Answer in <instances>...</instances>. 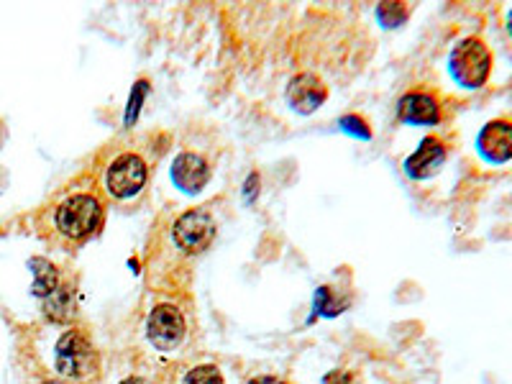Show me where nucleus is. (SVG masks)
Wrapping results in <instances>:
<instances>
[{
    "label": "nucleus",
    "instance_id": "1a4fd4ad",
    "mask_svg": "<svg viewBox=\"0 0 512 384\" xmlns=\"http://www.w3.org/2000/svg\"><path fill=\"white\" fill-rule=\"evenodd\" d=\"M448 159V144L441 139V136H425L420 141V146L405 162V172H408L413 180H428L438 172V169L446 164Z\"/></svg>",
    "mask_w": 512,
    "mask_h": 384
},
{
    "label": "nucleus",
    "instance_id": "dca6fc26",
    "mask_svg": "<svg viewBox=\"0 0 512 384\" xmlns=\"http://www.w3.org/2000/svg\"><path fill=\"white\" fill-rule=\"evenodd\" d=\"M341 126H344L346 131H351V134L364 136V139H369V136H372V131H369V128H367V123L361 121L359 116H346L344 121H341Z\"/></svg>",
    "mask_w": 512,
    "mask_h": 384
},
{
    "label": "nucleus",
    "instance_id": "a211bd4d",
    "mask_svg": "<svg viewBox=\"0 0 512 384\" xmlns=\"http://www.w3.org/2000/svg\"><path fill=\"white\" fill-rule=\"evenodd\" d=\"M331 379H333V382H338V384H354V379H351V374H346V372L331 374Z\"/></svg>",
    "mask_w": 512,
    "mask_h": 384
},
{
    "label": "nucleus",
    "instance_id": "6ab92c4d",
    "mask_svg": "<svg viewBox=\"0 0 512 384\" xmlns=\"http://www.w3.org/2000/svg\"><path fill=\"white\" fill-rule=\"evenodd\" d=\"M121 384H146V382L141 377H128V379H123Z\"/></svg>",
    "mask_w": 512,
    "mask_h": 384
},
{
    "label": "nucleus",
    "instance_id": "4468645a",
    "mask_svg": "<svg viewBox=\"0 0 512 384\" xmlns=\"http://www.w3.org/2000/svg\"><path fill=\"white\" fill-rule=\"evenodd\" d=\"M185 384H223V374L213 364H203L187 372Z\"/></svg>",
    "mask_w": 512,
    "mask_h": 384
},
{
    "label": "nucleus",
    "instance_id": "7ed1b4c3",
    "mask_svg": "<svg viewBox=\"0 0 512 384\" xmlns=\"http://www.w3.org/2000/svg\"><path fill=\"white\" fill-rule=\"evenodd\" d=\"M54 364H57V372L62 377L82 382V379L93 377L98 372V351L82 331H67L59 338Z\"/></svg>",
    "mask_w": 512,
    "mask_h": 384
},
{
    "label": "nucleus",
    "instance_id": "423d86ee",
    "mask_svg": "<svg viewBox=\"0 0 512 384\" xmlns=\"http://www.w3.org/2000/svg\"><path fill=\"white\" fill-rule=\"evenodd\" d=\"M146 336L157 349H177L185 341V318L175 305H157L146 320Z\"/></svg>",
    "mask_w": 512,
    "mask_h": 384
},
{
    "label": "nucleus",
    "instance_id": "f257e3e1",
    "mask_svg": "<svg viewBox=\"0 0 512 384\" xmlns=\"http://www.w3.org/2000/svg\"><path fill=\"white\" fill-rule=\"evenodd\" d=\"M495 67V54L482 36H464L448 57L451 77L466 90H479L487 85Z\"/></svg>",
    "mask_w": 512,
    "mask_h": 384
},
{
    "label": "nucleus",
    "instance_id": "6e6552de",
    "mask_svg": "<svg viewBox=\"0 0 512 384\" xmlns=\"http://www.w3.org/2000/svg\"><path fill=\"white\" fill-rule=\"evenodd\" d=\"M477 149L484 162L507 164L512 162V121L510 118H492L484 123L477 136Z\"/></svg>",
    "mask_w": 512,
    "mask_h": 384
},
{
    "label": "nucleus",
    "instance_id": "f03ea898",
    "mask_svg": "<svg viewBox=\"0 0 512 384\" xmlns=\"http://www.w3.org/2000/svg\"><path fill=\"white\" fill-rule=\"evenodd\" d=\"M54 221H57L59 233L70 241L88 239L103 221V203L88 192H77L59 203Z\"/></svg>",
    "mask_w": 512,
    "mask_h": 384
},
{
    "label": "nucleus",
    "instance_id": "2eb2a0df",
    "mask_svg": "<svg viewBox=\"0 0 512 384\" xmlns=\"http://www.w3.org/2000/svg\"><path fill=\"white\" fill-rule=\"evenodd\" d=\"M379 18L387 26H397L405 18V8L400 3H384V6H379Z\"/></svg>",
    "mask_w": 512,
    "mask_h": 384
},
{
    "label": "nucleus",
    "instance_id": "ddd939ff",
    "mask_svg": "<svg viewBox=\"0 0 512 384\" xmlns=\"http://www.w3.org/2000/svg\"><path fill=\"white\" fill-rule=\"evenodd\" d=\"M29 264H31V272H34V287H31V290H34L36 297L47 300V297L59 287L57 267H54L52 262H47V259H41V256L31 259Z\"/></svg>",
    "mask_w": 512,
    "mask_h": 384
},
{
    "label": "nucleus",
    "instance_id": "9d476101",
    "mask_svg": "<svg viewBox=\"0 0 512 384\" xmlns=\"http://www.w3.org/2000/svg\"><path fill=\"white\" fill-rule=\"evenodd\" d=\"M328 90L318 75L313 72H300L287 85V103L295 108L297 113H313L318 105L326 103Z\"/></svg>",
    "mask_w": 512,
    "mask_h": 384
},
{
    "label": "nucleus",
    "instance_id": "9b49d317",
    "mask_svg": "<svg viewBox=\"0 0 512 384\" xmlns=\"http://www.w3.org/2000/svg\"><path fill=\"white\" fill-rule=\"evenodd\" d=\"M172 180L185 192H200L210 180V167L200 154L185 152L172 164Z\"/></svg>",
    "mask_w": 512,
    "mask_h": 384
},
{
    "label": "nucleus",
    "instance_id": "20e7f679",
    "mask_svg": "<svg viewBox=\"0 0 512 384\" xmlns=\"http://www.w3.org/2000/svg\"><path fill=\"white\" fill-rule=\"evenodd\" d=\"M172 236L185 254H200L216 239V221L205 210H187L175 221Z\"/></svg>",
    "mask_w": 512,
    "mask_h": 384
},
{
    "label": "nucleus",
    "instance_id": "412c9836",
    "mask_svg": "<svg viewBox=\"0 0 512 384\" xmlns=\"http://www.w3.org/2000/svg\"><path fill=\"white\" fill-rule=\"evenodd\" d=\"M41 384H64V382H57V379H47V382H41Z\"/></svg>",
    "mask_w": 512,
    "mask_h": 384
},
{
    "label": "nucleus",
    "instance_id": "f8f14e48",
    "mask_svg": "<svg viewBox=\"0 0 512 384\" xmlns=\"http://www.w3.org/2000/svg\"><path fill=\"white\" fill-rule=\"evenodd\" d=\"M77 303H75V292L72 287L67 285H59L52 295L44 300V313H47L49 320L54 323H64V320H70L75 315Z\"/></svg>",
    "mask_w": 512,
    "mask_h": 384
},
{
    "label": "nucleus",
    "instance_id": "0eeeda50",
    "mask_svg": "<svg viewBox=\"0 0 512 384\" xmlns=\"http://www.w3.org/2000/svg\"><path fill=\"white\" fill-rule=\"evenodd\" d=\"M397 116L400 121L415 123V126H436L443 118L441 98L428 88L410 90L397 103Z\"/></svg>",
    "mask_w": 512,
    "mask_h": 384
},
{
    "label": "nucleus",
    "instance_id": "f3484780",
    "mask_svg": "<svg viewBox=\"0 0 512 384\" xmlns=\"http://www.w3.org/2000/svg\"><path fill=\"white\" fill-rule=\"evenodd\" d=\"M249 384H287L285 379H277V377H254Z\"/></svg>",
    "mask_w": 512,
    "mask_h": 384
},
{
    "label": "nucleus",
    "instance_id": "aec40b11",
    "mask_svg": "<svg viewBox=\"0 0 512 384\" xmlns=\"http://www.w3.org/2000/svg\"><path fill=\"white\" fill-rule=\"evenodd\" d=\"M507 31H510V36H512V8H510V13H507Z\"/></svg>",
    "mask_w": 512,
    "mask_h": 384
},
{
    "label": "nucleus",
    "instance_id": "39448f33",
    "mask_svg": "<svg viewBox=\"0 0 512 384\" xmlns=\"http://www.w3.org/2000/svg\"><path fill=\"white\" fill-rule=\"evenodd\" d=\"M146 162L139 157V154H121L111 162L108 167V175H105V185H108V192L113 198L126 200L134 198L136 192L146 185Z\"/></svg>",
    "mask_w": 512,
    "mask_h": 384
}]
</instances>
